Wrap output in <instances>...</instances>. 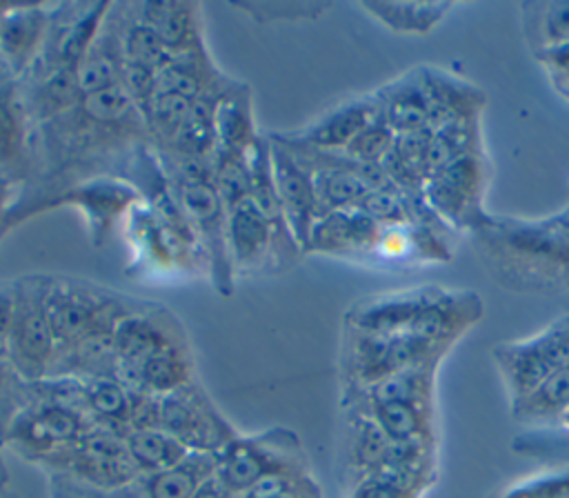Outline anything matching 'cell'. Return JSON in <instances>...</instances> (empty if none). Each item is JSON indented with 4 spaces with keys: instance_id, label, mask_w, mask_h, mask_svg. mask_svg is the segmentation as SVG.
Masks as SVG:
<instances>
[{
    "instance_id": "obj_5",
    "label": "cell",
    "mask_w": 569,
    "mask_h": 498,
    "mask_svg": "<svg viewBox=\"0 0 569 498\" xmlns=\"http://www.w3.org/2000/svg\"><path fill=\"white\" fill-rule=\"evenodd\" d=\"M487 176L482 151L462 156L427 176L422 198L451 231L473 233L489 216L482 205Z\"/></svg>"
},
{
    "instance_id": "obj_18",
    "label": "cell",
    "mask_w": 569,
    "mask_h": 498,
    "mask_svg": "<svg viewBox=\"0 0 569 498\" xmlns=\"http://www.w3.org/2000/svg\"><path fill=\"white\" fill-rule=\"evenodd\" d=\"M380 116L378 102L373 93L351 98L347 102H340L338 107L329 109L322 113L318 120L311 124L291 131V133H276L280 140L316 151H327V153H342L353 138Z\"/></svg>"
},
{
    "instance_id": "obj_19",
    "label": "cell",
    "mask_w": 569,
    "mask_h": 498,
    "mask_svg": "<svg viewBox=\"0 0 569 498\" xmlns=\"http://www.w3.org/2000/svg\"><path fill=\"white\" fill-rule=\"evenodd\" d=\"M227 247L236 276L256 273L269 262L284 265L278 236L249 200L227 211Z\"/></svg>"
},
{
    "instance_id": "obj_4",
    "label": "cell",
    "mask_w": 569,
    "mask_h": 498,
    "mask_svg": "<svg viewBox=\"0 0 569 498\" xmlns=\"http://www.w3.org/2000/svg\"><path fill=\"white\" fill-rule=\"evenodd\" d=\"M49 276H22L13 280L16 305L7 333V360L22 380L36 382L51 374L58 347L47 313Z\"/></svg>"
},
{
    "instance_id": "obj_11",
    "label": "cell",
    "mask_w": 569,
    "mask_h": 498,
    "mask_svg": "<svg viewBox=\"0 0 569 498\" xmlns=\"http://www.w3.org/2000/svg\"><path fill=\"white\" fill-rule=\"evenodd\" d=\"M160 427L189 451L220 454L238 436L196 382L160 398Z\"/></svg>"
},
{
    "instance_id": "obj_16",
    "label": "cell",
    "mask_w": 569,
    "mask_h": 498,
    "mask_svg": "<svg viewBox=\"0 0 569 498\" xmlns=\"http://www.w3.org/2000/svg\"><path fill=\"white\" fill-rule=\"evenodd\" d=\"M133 2H109L104 20L76 67V78L82 96L116 87L122 82L124 56L122 40L131 18Z\"/></svg>"
},
{
    "instance_id": "obj_1",
    "label": "cell",
    "mask_w": 569,
    "mask_h": 498,
    "mask_svg": "<svg viewBox=\"0 0 569 498\" xmlns=\"http://www.w3.org/2000/svg\"><path fill=\"white\" fill-rule=\"evenodd\" d=\"M147 145V122L122 84L82 96L62 116L33 127L29 173L22 198L7 220V233L80 180L104 173L127 180L131 162Z\"/></svg>"
},
{
    "instance_id": "obj_48",
    "label": "cell",
    "mask_w": 569,
    "mask_h": 498,
    "mask_svg": "<svg viewBox=\"0 0 569 498\" xmlns=\"http://www.w3.org/2000/svg\"><path fill=\"white\" fill-rule=\"evenodd\" d=\"M556 422H560V427L565 429V431H569V405L562 409V414L558 416V420Z\"/></svg>"
},
{
    "instance_id": "obj_42",
    "label": "cell",
    "mask_w": 569,
    "mask_h": 498,
    "mask_svg": "<svg viewBox=\"0 0 569 498\" xmlns=\"http://www.w3.org/2000/svg\"><path fill=\"white\" fill-rule=\"evenodd\" d=\"M49 494L51 498H129L124 489H118V491L100 489L64 471H53L49 476Z\"/></svg>"
},
{
    "instance_id": "obj_45",
    "label": "cell",
    "mask_w": 569,
    "mask_h": 498,
    "mask_svg": "<svg viewBox=\"0 0 569 498\" xmlns=\"http://www.w3.org/2000/svg\"><path fill=\"white\" fill-rule=\"evenodd\" d=\"M353 498H416V494L369 474L358 482Z\"/></svg>"
},
{
    "instance_id": "obj_3",
    "label": "cell",
    "mask_w": 569,
    "mask_h": 498,
    "mask_svg": "<svg viewBox=\"0 0 569 498\" xmlns=\"http://www.w3.org/2000/svg\"><path fill=\"white\" fill-rule=\"evenodd\" d=\"M144 300H136L100 285L67 276H49L47 313L56 338L58 353L73 347L98 327L116 325L122 316L138 309Z\"/></svg>"
},
{
    "instance_id": "obj_49",
    "label": "cell",
    "mask_w": 569,
    "mask_h": 498,
    "mask_svg": "<svg viewBox=\"0 0 569 498\" xmlns=\"http://www.w3.org/2000/svg\"><path fill=\"white\" fill-rule=\"evenodd\" d=\"M2 358H7V347H4V342H0V360Z\"/></svg>"
},
{
    "instance_id": "obj_27",
    "label": "cell",
    "mask_w": 569,
    "mask_h": 498,
    "mask_svg": "<svg viewBox=\"0 0 569 498\" xmlns=\"http://www.w3.org/2000/svg\"><path fill=\"white\" fill-rule=\"evenodd\" d=\"M218 474V454L189 451L178 465L140 476L144 498H193L196 491Z\"/></svg>"
},
{
    "instance_id": "obj_32",
    "label": "cell",
    "mask_w": 569,
    "mask_h": 498,
    "mask_svg": "<svg viewBox=\"0 0 569 498\" xmlns=\"http://www.w3.org/2000/svg\"><path fill=\"white\" fill-rule=\"evenodd\" d=\"M124 442L140 476L169 469L189 454V449L178 438L167 434L162 427L129 431L124 436Z\"/></svg>"
},
{
    "instance_id": "obj_33",
    "label": "cell",
    "mask_w": 569,
    "mask_h": 498,
    "mask_svg": "<svg viewBox=\"0 0 569 498\" xmlns=\"http://www.w3.org/2000/svg\"><path fill=\"white\" fill-rule=\"evenodd\" d=\"M369 416L382 427L389 440H429L431 402H378L369 405Z\"/></svg>"
},
{
    "instance_id": "obj_30",
    "label": "cell",
    "mask_w": 569,
    "mask_h": 498,
    "mask_svg": "<svg viewBox=\"0 0 569 498\" xmlns=\"http://www.w3.org/2000/svg\"><path fill=\"white\" fill-rule=\"evenodd\" d=\"M520 20L531 56L569 44V0L522 2Z\"/></svg>"
},
{
    "instance_id": "obj_25",
    "label": "cell",
    "mask_w": 569,
    "mask_h": 498,
    "mask_svg": "<svg viewBox=\"0 0 569 498\" xmlns=\"http://www.w3.org/2000/svg\"><path fill=\"white\" fill-rule=\"evenodd\" d=\"M27 116L33 127L49 122L82 100L76 69H58L49 73H27L16 78Z\"/></svg>"
},
{
    "instance_id": "obj_50",
    "label": "cell",
    "mask_w": 569,
    "mask_h": 498,
    "mask_svg": "<svg viewBox=\"0 0 569 498\" xmlns=\"http://www.w3.org/2000/svg\"><path fill=\"white\" fill-rule=\"evenodd\" d=\"M129 498H144V496L138 491V494H129Z\"/></svg>"
},
{
    "instance_id": "obj_6",
    "label": "cell",
    "mask_w": 569,
    "mask_h": 498,
    "mask_svg": "<svg viewBox=\"0 0 569 498\" xmlns=\"http://www.w3.org/2000/svg\"><path fill=\"white\" fill-rule=\"evenodd\" d=\"M496 367L511 402L531 394L556 369L569 365V316H560L538 333L493 347Z\"/></svg>"
},
{
    "instance_id": "obj_46",
    "label": "cell",
    "mask_w": 569,
    "mask_h": 498,
    "mask_svg": "<svg viewBox=\"0 0 569 498\" xmlns=\"http://www.w3.org/2000/svg\"><path fill=\"white\" fill-rule=\"evenodd\" d=\"M13 305H16L13 282L0 285V342H7V333L13 318Z\"/></svg>"
},
{
    "instance_id": "obj_36",
    "label": "cell",
    "mask_w": 569,
    "mask_h": 498,
    "mask_svg": "<svg viewBox=\"0 0 569 498\" xmlns=\"http://www.w3.org/2000/svg\"><path fill=\"white\" fill-rule=\"evenodd\" d=\"M122 56H124V64H133L151 71H158L169 60V51L160 42L158 33L138 16V2H133L131 18L124 29Z\"/></svg>"
},
{
    "instance_id": "obj_34",
    "label": "cell",
    "mask_w": 569,
    "mask_h": 498,
    "mask_svg": "<svg viewBox=\"0 0 569 498\" xmlns=\"http://www.w3.org/2000/svg\"><path fill=\"white\" fill-rule=\"evenodd\" d=\"M569 405V365L556 369L531 394L511 402L513 416L522 422H551L558 420Z\"/></svg>"
},
{
    "instance_id": "obj_2",
    "label": "cell",
    "mask_w": 569,
    "mask_h": 498,
    "mask_svg": "<svg viewBox=\"0 0 569 498\" xmlns=\"http://www.w3.org/2000/svg\"><path fill=\"white\" fill-rule=\"evenodd\" d=\"M471 238L502 287L520 293L569 289V229L556 216L525 220L489 213Z\"/></svg>"
},
{
    "instance_id": "obj_22",
    "label": "cell",
    "mask_w": 569,
    "mask_h": 498,
    "mask_svg": "<svg viewBox=\"0 0 569 498\" xmlns=\"http://www.w3.org/2000/svg\"><path fill=\"white\" fill-rule=\"evenodd\" d=\"M138 16L158 33L169 56L207 47L198 2L147 0L138 2Z\"/></svg>"
},
{
    "instance_id": "obj_7",
    "label": "cell",
    "mask_w": 569,
    "mask_h": 498,
    "mask_svg": "<svg viewBox=\"0 0 569 498\" xmlns=\"http://www.w3.org/2000/svg\"><path fill=\"white\" fill-rule=\"evenodd\" d=\"M171 191L200 245L211 287L220 296H231L236 273L227 247V207L213 182H178Z\"/></svg>"
},
{
    "instance_id": "obj_35",
    "label": "cell",
    "mask_w": 569,
    "mask_h": 498,
    "mask_svg": "<svg viewBox=\"0 0 569 498\" xmlns=\"http://www.w3.org/2000/svg\"><path fill=\"white\" fill-rule=\"evenodd\" d=\"M231 9L244 13L258 24H280V22H307L325 16L333 4L316 0H240L229 2Z\"/></svg>"
},
{
    "instance_id": "obj_12",
    "label": "cell",
    "mask_w": 569,
    "mask_h": 498,
    "mask_svg": "<svg viewBox=\"0 0 569 498\" xmlns=\"http://www.w3.org/2000/svg\"><path fill=\"white\" fill-rule=\"evenodd\" d=\"M113 338L118 353L116 378L127 389L133 371L149 356L164 351L169 347L187 345V333L182 331L180 322L167 309L147 300L116 322Z\"/></svg>"
},
{
    "instance_id": "obj_24",
    "label": "cell",
    "mask_w": 569,
    "mask_h": 498,
    "mask_svg": "<svg viewBox=\"0 0 569 498\" xmlns=\"http://www.w3.org/2000/svg\"><path fill=\"white\" fill-rule=\"evenodd\" d=\"M33 124L16 78L0 84V173L27 180Z\"/></svg>"
},
{
    "instance_id": "obj_47",
    "label": "cell",
    "mask_w": 569,
    "mask_h": 498,
    "mask_svg": "<svg viewBox=\"0 0 569 498\" xmlns=\"http://www.w3.org/2000/svg\"><path fill=\"white\" fill-rule=\"evenodd\" d=\"M193 498H240L233 489H229L220 478L218 474L211 476L198 491Z\"/></svg>"
},
{
    "instance_id": "obj_40",
    "label": "cell",
    "mask_w": 569,
    "mask_h": 498,
    "mask_svg": "<svg viewBox=\"0 0 569 498\" xmlns=\"http://www.w3.org/2000/svg\"><path fill=\"white\" fill-rule=\"evenodd\" d=\"M29 382L11 367L7 358L0 360V436L4 438L11 422L29 407Z\"/></svg>"
},
{
    "instance_id": "obj_14",
    "label": "cell",
    "mask_w": 569,
    "mask_h": 498,
    "mask_svg": "<svg viewBox=\"0 0 569 498\" xmlns=\"http://www.w3.org/2000/svg\"><path fill=\"white\" fill-rule=\"evenodd\" d=\"M107 9L109 2H56L42 53L27 73L76 69L93 42Z\"/></svg>"
},
{
    "instance_id": "obj_41",
    "label": "cell",
    "mask_w": 569,
    "mask_h": 498,
    "mask_svg": "<svg viewBox=\"0 0 569 498\" xmlns=\"http://www.w3.org/2000/svg\"><path fill=\"white\" fill-rule=\"evenodd\" d=\"M533 60L542 67L551 89L569 102V44L538 51L533 53Z\"/></svg>"
},
{
    "instance_id": "obj_10",
    "label": "cell",
    "mask_w": 569,
    "mask_h": 498,
    "mask_svg": "<svg viewBox=\"0 0 569 498\" xmlns=\"http://www.w3.org/2000/svg\"><path fill=\"white\" fill-rule=\"evenodd\" d=\"M47 465H56L58 471L111 491L127 489L140 480L124 436L102 427H93L76 445L60 449Z\"/></svg>"
},
{
    "instance_id": "obj_38",
    "label": "cell",
    "mask_w": 569,
    "mask_h": 498,
    "mask_svg": "<svg viewBox=\"0 0 569 498\" xmlns=\"http://www.w3.org/2000/svg\"><path fill=\"white\" fill-rule=\"evenodd\" d=\"M389 445H391L389 436L369 414H362L356 418L351 456H353V465L360 471H365V476L371 474L382 462Z\"/></svg>"
},
{
    "instance_id": "obj_43",
    "label": "cell",
    "mask_w": 569,
    "mask_h": 498,
    "mask_svg": "<svg viewBox=\"0 0 569 498\" xmlns=\"http://www.w3.org/2000/svg\"><path fill=\"white\" fill-rule=\"evenodd\" d=\"M505 498H569V469L531 478L529 482L513 487Z\"/></svg>"
},
{
    "instance_id": "obj_20",
    "label": "cell",
    "mask_w": 569,
    "mask_h": 498,
    "mask_svg": "<svg viewBox=\"0 0 569 498\" xmlns=\"http://www.w3.org/2000/svg\"><path fill=\"white\" fill-rule=\"evenodd\" d=\"M380 227L360 209L331 211L316 220L307 253L342 258H373Z\"/></svg>"
},
{
    "instance_id": "obj_21",
    "label": "cell",
    "mask_w": 569,
    "mask_h": 498,
    "mask_svg": "<svg viewBox=\"0 0 569 498\" xmlns=\"http://www.w3.org/2000/svg\"><path fill=\"white\" fill-rule=\"evenodd\" d=\"M380 118L389 124L396 136L413 133L422 129H433L431 104L422 80V69L413 67L389 80L387 84L371 91Z\"/></svg>"
},
{
    "instance_id": "obj_23",
    "label": "cell",
    "mask_w": 569,
    "mask_h": 498,
    "mask_svg": "<svg viewBox=\"0 0 569 498\" xmlns=\"http://www.w3.org/2000/svg\"><path fill=\"white\" fill-rule=\"evenodd\" d=\"M213 133L216 153L247 158L249 149L258 140V127L253 120L251 89L233 80L213 107Z\"/></svg>"
},
{
    "instance_id": "obj_9",
    "label": "cell",
    "mask_w": 569,
    "mask_h": 498,
    "mask_svg": "<svg viewBox=\"0 0 569 498\" xmlns=\"http://www.w3.org/2000/svg\"><path fill=\"white\" fill-rule=\"evenodd\" d=\"M307 467L298 438L278 427L258 436H236L218 454V478L238 496L267 474Z\"/></svg>"
},
{
    "instance_id": "obj_8",
    "label": "cell",
    "mask_w": 569,
    "mask_h": 498,
    "mask_svg": "<svg viewBox=\"0 0 569 498\" xmlns=\"http://www.w3.org/2000/svg\"><path fill=\"white\" fill-rule=\"evenodd\" d=\"M140 200H142L140 191L129 180L104 173V176L80 180L62 189L60 193L42 202L36 209V216L60 209V207L76 209L84 220L91 245L100 249L107 245L116 227L129 216V211Z\"/></svg>"
},
{
    "instance_id": "obj_17",
    "label": "cell",
    "mask_w": 569,
    "mask_h": 498,
    "mask_svg": "<svg viewBox=\"0 0 569 498\" xmlns=\"http://www.w3.org/2000/svg\"><path fill=\"white\" fill-rule=\"evenodd\" d=\"M56 2L4 4L0 18V62L11 78L24 76L40 58Z\"/></svg>"
},
{
    "instance_id": "obj_28",
    "label": "cell",
    "mask_w": 569,
    "mask_h": 498,
    "mask_svg": "<svg viewBox=\"0 0 569 498\" xmlns=\"http://www.w3.org/2000/svg\"><path fill=\"white\" fill-rule=\"evenodd\" d=\"M193 382V362L189 345L169 347L149 356L131 376L129 391H149L153 396H167Z\"/></svg>"
},
{
    "instance_id": "obj_51",
    "label": "cell",
    "mask_w": 569,
    "mask_h": 498,
    "mask_svg": "<svg viewBox=\"0 0 569 498\" xmlns=\"http://www.w3.org/2000/svg\"><path fill=\"white\" fill-rule=\"evenodd\" d=\"M2 11H4V4H0V18H2Z\"/></svg>"
},
{
    "instance_id": "obj_44",
    "label": "cell",
    "mask_w": 569,
    "mask_h": 498,
    "mask_svg": "<svg viewBox=\"0 0 569 498\" xmlns=\"http://www.w3.org/2000/svg\"><path fill=\"white\" fill-rule=\"evenodd\" d=\"M24 180L0 173V238L7 233V220L22 198Z\"/></svg>"
},
{
    "instance_id": "obj_31",
    "label": "cell",
    "mask_w": 569,
    "mask_h": 498,
    "mask_svg": "<svg viewBox=\"0 0 569 498\" xmlns=\"http://www.w3.org/2000/svg\"><path fill=\"white\" fill-rule=\"evenodd\" d=\"M84 385H87L89 416L93 425L116 431L120 436H127L131 391L116 376L91 378V380H84Z\"/></svg>"
},
{
    "instance_id": "obj_39",
    "label": "cell",
    "mask_w": 569,
    "mask_h": 498,
    "mask_svg": "<svg viewBox=\"0 0 569 498\" xmlns=\"http://www.w3.org/2000/svg\"><path fill=\"white\" fill-rule=\"evenodd\" d=\"M396 142V133L389 129V124L378 116L376 120H371L356 138L353 142L342 151L349 160L358 162V165H378L382 167V162L387 160V156L391 153Z\"/></svg>"
},
{
    "instance_id": "obj_26",
    "label": "cell",
    "mask_w": 569,
    "mask_h": 498,
    "mask_svg": "<svg viewBox=\"0 0 569 498\" xmlns=\"http://www.w3.org/2000/svg\"><path fill=\"white\" fill-rule=\"evenodd\" d=\"M425 89L431 104L433 127L451 122V120H467L480 118V111L487 102L480 87L471 84L469 80L438 67H420Z\"/></svg>"
},
{
    "instance_id": "obj_29",
    "label": "cell",
    "mask_w": 569,
    "mask_h": 498,
    "mask_svg": "<svg viewBox=\"0 0 569 498\" xmlns=\"http://www.w3.org/2000/svg\"><path fill=\"white\" fill-rule=\"evenodd\" d=\"M373 20L385 24L396 33L427 36L431 33L447 13L456 7L453 2H389V0H365L358 2Z\"/></svg>"
},
{
    "instance_id": "obj_15",
    "label": "cell",
    "mask_w": 569,
    "mask_h": 498,
    "mask_svg": "<svg viewBox=\"0 0 569 498\" xmlns=\"http://www.w3.org/2000/svg\"><path fill=\"white\" fill-rule=\"evenodd\" d=\"M271 140V160H273V178L282 218L287 222L289 233L302 253H307L311 229L320 216L318 200L313 191V180L309 169L293 156L289 147L269 136Z\"/></svg>"
},
{
    "instance_id": "obj_37",
    "label": "cell",
    "mask_w": 569,
    "mask_h": 498,
    "mask_svg": "<svg viewBox=\"0 0 569 498\" xmlns=\"http://www.w3.org/2000/svg\"><path fill=\"white\" fill-rule=\"evenodd\" d=\"M240 498H320V489L307 467H289L267 474Z\"/></svg>"
},
{
    "instance_id": "obj_13",
    "label": "cell",
    "mask_w": 569,
    "mask_h": 498,
    "mask_svg": "<svg viewBox=\"0 0 569 498\" xmlns=\"http://www.w3.org/2000/svg\"><path fill=\"white\" fill-rule=\"evenodd\" d=\"M93 427V420L78 411L29 402L11 422L4 440L24 458L49 462L60 449L76 445Z\"/></svg>"
}]
</instances>
